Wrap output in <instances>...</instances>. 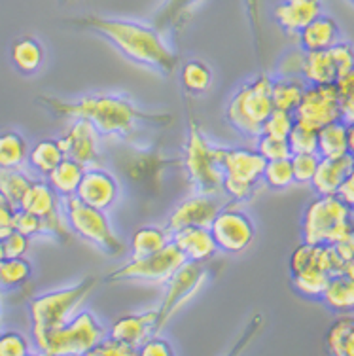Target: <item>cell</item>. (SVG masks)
<instances>
[{
	"mask_svg": "<svg viewBox=\"0 0 354 356\" xmlns=\"http://www.w3.org/2000/svg\"><path fill=\"white\" fill-rule=\"evenodd\" d=\"M298 36L303 51H322V49H330L341 40V31L334 17L321 14L301 29Z\"/></svg>",
	"mask_w": 354,
	"mask_h": 356,
	"instance_id": "22",
	"label": "cell"
},
{
	"mask_svg": "<svg viewBox=\"0 0 354 356\" xmlns=\"http://www.w3.org/2000/svg\"><path fill=\"white\" fill-rule=\"evenodd\" d=\"M157 311H146L138 315H123L110 326L108 336L116 337L133 349H138L146 339L156 334Z\"/></svg>",
	"mask_w": 354,
	"mask_h": 356,
	"instance_id": "19",
	"label": "cell"
},
{
	"mask_svg": "<svg viewBox=\"0 0 354 356\" xmlns=\"http://www.w3.org/2000/svg\"><path fill=\"white\" fill-rule=\"evenodd\" d=\"M330 55L335 63V69L339 72V78L347 74L348 70L354 67V48L345 40H339L335 46L330 48Z\"/></svg>",
	"mask_w": 354,
	"mask_h": 356,
	"instance_id": "51",
	"label": "cell"
},
{
	"mask_svg": "<svg viewBox=\"0 0 354 356\" xmlns=\"http://www.w3.org/2000/svg\"><path fill=\"white\" fill-rule=\"evenodd\" d=\"M88 167H83L82 163H78L74 159L70 158H63V161L54 171L49 172L46 177V182L51 186L59 197H70V195H76L78 192V186L82 182L83 172H86Z\"/></svg>",
	"mask_w": 354,
	"mask_h": 356,
	"instance_id": "26",
	"label": "cell"
},
{
	"mask_svg": "<svg viewBox=\"0 0 354 356\" xmlns=\"http://www.w3.org/2000/svg\"><path fill=\"white\" fill-rule=\"evenodd\" d=\"M212 69L201 59H190L180 67V86L186 95H203L212 86Z\"/></svg>",
	"mask_w": 354,
	"mask_h": 356,
	"instance_id": "33",
	"label": "cell"
},
{
	"mask_svg": "<svg viewBox=\"0 0 354 356\" xmlns=\"http://www.w3.org/2000/svg\"><path fill=\"white\" fill-rule=\"evenodd\" d=\"M321 300L334 313H354V281L343 273L332 275Z\"/></svg>",
	"mask_w": 354,
	"mask_h": 356,
	"instance_id": "27",
	"label": "cell"
},
{
	"mask_svg": "<svg viewBox=\"0 0 354 356\" xmlns=\"http://www.w3.org/2000/svg\"><path fill=\"white\" fill-rule=\"evenodd\" d=\"M343 356H354V324L353 328L348 330L347 341H345V347H343Z\"/></svg>",
	"mask_w": 354,
	"mask_h": 356,
	"instance_id": "58",
	"label": "cell"
},
{
	"mask_svg": "<svg viewBox=\"0 0 354 356\" xmlns=\"http://www.w3.org/2000/svg\"><path fill=\"white\" fill-rule=\"evenodd\" d=\"M303 57L305 51H290V54L282 55V59L279 63L280 76H301V67H303Z\"/></svg>",
	"mask_w": 354,
	"mask_h": 356,
	"instance_id": "55",
	"label": "cell"
},
{
	"mask_svg": "<svg viewBox=\"0 0 354 356\" xmlns=\"http://www.w3.org/2000/svg\"><path fill=\"white\" fill-rule=\"evenodd\" d=\"M76 197L83 201L86 205L95 207L101 211H108L116 205L118 197H120L118 178L99 165L88 167L83 172L82 182L78 186Z\"/></svg>",
	"mask_w": 354,
	"mask_h": 356,
	"instance_id": "16",
	"label": "cell"
},
{
	"mask_svg": "<svg viewBox=\"0 0 354 356\" xmlns=\"http://www.w3.org/2000/svg\"><path fill=\"white\" fill-rule=\"evenodd\" d=\"M273 78L267 74L254 76L232 95L225 106V122L248 138L262 135V125L273 112Z\"/></svg>",
	"mask_w": 354,
	"mask_h": 356,
	"instance_id": "4",
	"label": "cell"
},
{
	"mask_svg": "<svg viewBox=\"0 0 354 356\" xmlns=\"http://www.w3.org/2000/svg\"><path fill=\"white\" fill-rule=\"evenodd\" d=\"M4 258V248H2V241H0V260Z\"/></svg>",
	"mask_w": 354,
	"mask_h": 356,
	"instance_id": "61",
	"label": "cell"
},
{
	"mask_svg": "<svg viewBox=\"0 0 354 356\" xmlns=\"http://www.w3.org/2000/svg\"><path fill=\"white\" fill-rule=\"evenodd\" d=\"M136 355V349L125 345L123 341L116 339V337L104 336L101 341L97 343L93 349L89 350L88 356H131Z\"/></svg>",
	"mask_w": 354,
	"mask_h": 356,
	"instance_id": "48",
	"label": "cell"
},
{
	"mask_svg": "<svg viewBox=\"0 0 354 356\" xmlns=\"http://www.w3.org/2000/svg\"><path fill=\"white\" fill-rule=\"evenodd\" d=\"M335 248V252L339 254V258L343 261H348L354 258V235L347 237V239L339 241V243H335L332 245Z\"/></svg>",
	"mask_w": 354,
	"mask_h": 356,
	"instance_id": "57",
	"label": "cell"
},
{
	"mask_svg": "<svg viewBox=\"0 0 354 356\" xmlns=\"http://www.w3.org/2000/svg\"><path fill=\"white\" fill-rule=\"evenodd\" d=\"M136 355L140 356H170L175 355V350L170 347V343L163 337H157L156 334L150 336L146 341L136 349Z\"/></svg>",
	"mask_w": 354,
	"mask_h": 356,
	"instance_id": "53",
	"label": "cell"
},
{
	"mask_svg": "<svg viewBox=\"0 0 354 356\" xmlns=\"http://www.w3.org/2000/svg\"><path fill=\"white\" fill-rule=\"evenodd\" d=\"M256 186L258 184H250V182H245V180H237V178L224 177L222 193H225L227 197L233 199L235 203H243V201L252 199V195L256 193Z\"/></svg>",
	"mask_w": 354,
	"mask_h": 356,
	"instance_id": "49",
	"label": "cell"
},
{
	"mask_svg": "<svg viewBox=\"0 0 354 356\" xmlns=\"http://www.w3.org/2000/svg\"><path fill=\"white\" fill-rule=\"evenodd\" d=\"M354 316L351 313H345V315H339L332 322V326L328 328L326 334V349L330 355L343 356V347H345V341H347L348 330L353 328Z\"/></svg>",
	"mask_w": 354,
	"mask_h": 356,
	"instance_id": "40",
	"label": "cell"
},
{
	"mask_svg": "<svg viewBox=\"0 0 354 356\" xmlns=\"http://www.w3.org/2000/svg\"><path fill=\"white\" fill-rule=\"evenodd\" d=\"M29 243H31V237L14 229L8 237L2 239L4 258H23L29 250Z\"/></svg>",
	"mask_w": 354,
	"mask_h": 356,
	"instance_id": "52",
	"label": "cell"
},
{
	"mask_svg": "<svg viewBox=\"0 0 354 356\" xmlns=\"http://www.w3.org/2000/svg\"><path fill=\"white\" fill-rule=\"evenodd\" d=\"M10 59L21 74H36L44 63V48L34 36H21L10 48Z\"/></svg>",
	"mask_w": 354,
	"mask_h": 356,
	"instance_id": "25",
	"label": "cell"
},
{
	"mask_svg": "<svg viewBox=\"0 0 354 356\" xmlns=\"http://www.w3.org/2000/svg\"><path fill=\"white\" fill-rule=\"evenodd\" d=\"M104 336H108V332L93 313L78 311L65 326L44 337L36 349L49 356L88 355Z\"/></svg>",
	"mask_w": 354,
	"mask_h": 356,
	"instance_id": "9",
	"label": "cell"
},
{
	"mask_svg": "<svg viewBox=\"0 0 354 356\" xmlns=\"http://www.w3.org/2000/svg\"><path fill=\"white\" fill-rule=\"evenodd\" d=\"M42 235H54L55 239L65 241V243L70 241V237L74 233L68 226L67 216L63 213V209H57L55 213H51L46 218H42Z\"/></svg>",
	"mask_w": 354,
	"mask_h": 356,
	"instance_id": "46",
	"label": "cell"
},
{
	"mask_svg": "<svg viewBox=\"0 0 354 356\" xmlns=\"http://www.w3.org/2000/svg\"><path fill=\"white\" fill-rule=\"evenodd\" d=\"M31 353L27 337L19 332H0V356H25Z\"/></svg>",
	"mask_w": 354,
	"mask_h": 356,
	"instance_id": "47",
	"label": "cell"
},
{
	"mask_svg": "<svg viewBox=\"0 0 354 356\" xmlns=\"http://www.w3.org/2000/svg\"><path fill=\"white\" fill-rule=\"evenodd\" d=\"M322 14V0H280L273 10V17L284 33L298 35Z\"/></svg>",
	"mask_w": 354,
	"mask_h": 356,
	"instance_id": "18",
	"label": "cell"
},
{
	"mask_svg": "<svg viewBox=\"0 0 354 356\" xmlns=\"http://www.w3.org/2000/svg\"><path fill=\"white\" fill-rule=\"evenodd\" d=\"M287 140L292 154H316V131L314 129L296 124Z\"/></svg>",
	"mask_w": 354,
	"mask_h": 356,
	"instance_id": "43",
	"label": "cell"
},
{
	"mask_svg": "<svg viewBox=\"0 0 354 356\" xmlns=\"http://www.w3.org/2000/svg\"><path fill=\"white\" fill-rule=\"evenodd\" d=\"M290 161H292L293 180L298 184H311L321 156L319 154H292Z\"/></svg>",
	"mask_w": 354,
	"mask_h": 356,
	"instance_id": "42",
	"label": "cell"
},
{
	"mask_svg": "<svg viewBox=\"0 0 354 356\" xmlns=\"http://www.w3.org/2000/svg\"><path fill=\"white\" fill-rule=\"evenodd\" d=\"M256 150L262 154V158L266 159V161H273V159H287L292 156L287 138L267 137V135H259L258 143H256Z\"/></svg>",
	"mask_w": 354,
	"mask_h": 356,
	"instance_id": "44",
	"label": "cell"
},
{
	"mask_svg": "<svg viewBox=\"0 0 354 356\" xmlns=\"http://www.w3.org/2000/svg\"><path fill=\"white\" fill-rule=\"evenodd\" d=\"M296 124L319 131L324 125L341 120L335 83L307 86L298 108L293 110Z\"/></svg>",
	"mask_w": 354,
	"mask_h": 356,
	"instance_id": "13",
	"label": "cell"
},
{
	"mask_svg": "<svg viewBox=\"0 0 354 356\" xmlns=\"http://www.w3.org/2000/svg\"><path fill=\"white\" fill-rule=\"evenodd\" d=\"M170 243V233L165 227L144 226L138 227L131 237V258H144L159 252Z\"/></svg>",
	"mask_w": 354,
	"mask_h": 356,
	"instance_id": "32",
	"label": "cell"
},
{
	"mask_svg": "<svg viewBox=\"0 0 354 356\" xmlns=\"http://www.w3.org/2000/svg\"><path fill=\"white\" fill-rule=\"evenodd\" d=\"M114 165L129 186L144 195H154L161 190L163 172L169 167H182V159L165 156L156 148L123 144L114 154Z\"/></svg>",
	"mask_w": 354,
	"mask_h": 356,
	"instance_id": "7",
	"label": "cell"
},
{
	"mask_svg": "<svg viewBox=\"0 0 354 356\" xmlns=\"http://www.w3.org/2000/svg\"><path fill=\"white\" fill-rule=\"evenodd\" d=\"M14 229L33 239L36 235H42V218L17 207L14 214Z\"/></svg>",
	"mask_w": 354,
	"mask_h": 356,
	"instance_id": "50",
	"label": "cell"
},
{
	"mask_svg": "<svg viewBox=\"0 0 354 356\" xmlns=\"http://www.w3.org/2000/svg\"><path fill=\"white\" fill-rule=\"evenodd\" d=\"M186 261L184 252L172 243L161 248L159 252L144 256V258H131L127 264L118 267L108 275H104L102 282H150V284H165L175 275L178 267Z\"/></svg>",
	"mask_w": 354,
	"mask_h": 356,
	"instance_id": "10",
	"label": "cell"
},
{
	"mask_svg": "<svg viewBox=\"0 0 354 356\" xmlns=\"http://www.w3.org/2000/svg\"><path fill=\"white\" fill-rule=\"evenodd\" d=\"M61 209L76 237H80L82 241L93 245L108 256H114V258L127 252V245L116 235L108 216H106V211L86 205L76 195L63 197Z\"/></svg>",
	"mask_w": 354,
	"mask_h": 356,
	"instance_id": "8",
	"label": "cell"
},
{
	"mask_svg": "<svg viewBox=\"0 0 354 356\" xmlns=\"http://www.w3.org/2000/svg\"><path fill=\"white\" fill-rule=\"evenodd\" d=\"M353 165L354 158L351 154H345L339 158H321L313 180H311V186L316 195H335Z\"/></svg>",
	"mask_w": 354,
	"mask_h": 356,
	"instance_id": "21",
	"label": "cell"
},
{
	"mask_svg": "<svg viewBox=\"0 0 354 356\" xmlns=\"http://www.w3.org/2000/svg\"><path fill=\"white\" fill-rule=\"evenodd\" d=\"M63 158H65V152L59 144V138H44L29 148L27 163L31 165L34 172L46 178L57 165L61 163Z\"/></svg>",
	"mask_w": 354,
	"mask_h": 356,
	"instance_id": "28",
	"label": "cell"
},
{
	"mask_svg": "<svg viewBox=\"0 0 354 356\" xmlns=\"http://www.w3.org/2000/svg\"><path fill=\"white\" fill-rule=\"evenodd\" d=\"M207 277H209L207 264L186 260L182 266L178 267L175 275L165 282L167 290H165L159 307L156 309V334L169 324L170 318L177 315L186 303L191 302V298L198 294L204 284Z\"/></svg>",
	"mask_w": 354,
	"mask_h": 356,
	"instance_id": "11",
	"label": "cell"
},
{
	"mask_svg": "<svg viewBox=\"0 0 354 356\" xmlns=\"http://www.w3.org/2000/svg\"><path fill=\"white\" fill-rule=\"evenodd\" d=\"M305 88L307 83L301 76H280L277 80H273V106L279 110H287V112H293L300 104Z\"/></svg>",
	"mask_w": 354,
	"mask_h": 356,
	"instance_id": "31",
	"label": "cell"
},
{
	"mask_svg": "<svg viewBox=\"0 0 354 356\" xmlns=\"http://www.w3.org/2000/svg\"><path fill=\"white\" fill-rule=\"evenodd\" d=\"M343 275H347L351 281H354V258H353V260L345 261V267H343Z\"/></svg>",
	"mask_w": 354,
	"mask_h": 356,
	"instance_id": "60",
	"label": "cell"
},
{
	"mask_svg": "<svg viewBox=\"0 0 354 356\" xmlns=\"http://www.w3.org/2000/svg\"><path fill=\"white\" fill-rule=\"evenodd\" d=\"M34 178L19 169H0V192L4 193L15 207H19L21 199L27 193Z\"/></svg>",
	"mask_w": 354,
	"mask_h": 356,
	"instance_id": "37",
	"label": "cell"
},
{
	"mask_svg": "<svg viewBox=\"0 0 354 356\" xmlns=\"http://www.w3.org/2000/svg\"><path fill=\"white\" fill-rule=\"evenodd\" d=\"M337 197L345 203V205H348L351 209H354V165L351 167V171H348L347 178L343 180V184L339 186V190H337V193H335Z\"/></svg>",
	"mask_w": 354,
	"mask_h": 356,
	"instance_id": "56",
	"label": "cell"
},
{
	"mask_svg": "<svg viewBox=\"0 0 354 356\" xmlns=\"http://www.w3.org/2000/svg\"><path fill=\"white\" fill-rule=\"evenodd\" d=\"M266 159L256 148H227L222 150V169L224 177L245 180L250 184H259L266 169Z\"/></svg>",
	"mask_w": 354,
	"mask_h": 356,
	"instance_id": "17",
	"label": "cell"
},
{
	"mask_svg": "<svg viewBox=\"0 0 354 356\" xmlns=\"http://www.w3.org/2000/svg\"><path fill=\"white\" fill-rule=\"evenodd\" d=\"M101 138L88 120L76 118L59 137V144L65 152V158L74 159L83 167H95L102 159Z\"/></svg>",
	"mask_w": 354,
	"mask_h": 356,
	"instance_id": "14",
	"label": "cell"
},
{
	"mask_svg": "<svg viewBox=\"0 0 354 356\" xmlns=\"http://www.w3.org/2000/svg\"><path fill=\"white\" fill-rule=\"evenodd\" d=\"M341 122L354 124V67L335 82Z\"/></svg>",
	"mask_w": 354,
	"mask_h": 356,
	"instance_id": "39",
	"label": "cell"
},
{
	"mask_svg": "<svg viewBox=\"0 0 354 356\" xmlns=\"http://www.w3.org/2000/svg\"><path fill=\"white\" fill-rule=\"evenodd\" d=\"M347 143L348 154L354 158V124H347Z\"/></svg>",
	"mask_w": 354,
	"mask_h": 356,
	"instance_id": "59",
	"label": "cell"
},
{
	"mask_svg": "<svg viewBox=\"0 0 354 356\" xmlns=\"http://www.w3.org/2000/svg\"><path fill=\"white\" fill-rule=\"evenodd\" d=\"M203 0H163V4L159 6V10L152 19V25L159 31H170V29L182 27L186 19L190 17L191 10L201 4Z\"/></svg>",
	"mask_w": 354,
	"mask_h": 356,
	"instance_id": "30",
	"label": "cell"
},
{
	"mask_svg": "<svg viewBox=\"0 0 354 356\" xmlns=\"http://www.w3.org/2000/svg\"><path fill=\"white\" fill-rule=\"evenodd\" d=\"M332 275L326 273L321 267H307L300 273L292 275V286L293 290L298 292L303 298H309V300H321L324 290L328 286V281H330Z\"/></svg>",
	"mask_w": 354,
	"mask_h": 356,
	"instance_id": "35",
	"label": "cell"
},
{
	"mask_svg": "<svg viewBox=\"0 0 354 356\" xmlns=\"http://www.w3.org/2000/svg\"><path fill=\"white\" fill-rule=\"evenodd\" d=\"M211 233L218 252L241 254L252 245L256 227L248 214H245L237 207H222L216 218L212 220Z\"/></svg>",
	"mask_w": 354,
	"mask_h": 356,
	"instance_id": "12",
	"label": "cell"
},
{
	"mask_svg": "<svg viewBox=\"0 0 354 356\" xmlns=\"http://www.w3.org/2000/svg\"><path fill=\"white\" fill-rule=\"evenodd\" d=\"M262 182L271 188V190H287L296 182L293 180L292 161L290 158L287 159H273L267 161L266 169H264V177Z\"/></svg>",
	"mask_w": 354,
	"mask_h": 356,
	"instance_id": "38",
	"label": "cell"
},
{
	"mask_svg": "<svg viewBox=\"0 0 354 356\" xmlns=\"http://www.w3.org/2000/svg\"><path fill=\"white\" fill-rule=\"evenodd\" d=\"M293 125H296L293 112L273 108V112L267 116L264 125H262V135L277 138H288L290 131L293 129Z\"/></svg>",
	"mask_w": 354,
	"mask_h": 356,
	"instance_id": "41",
	"label": "cell"
},
{
	"mask_svg": "<svg viewBox=\"0 0 354 356\" xmlns=\"http://www.w3.org/2000/svg\"><path fill=\"white\" fill-rule=\"evenodd\" d=\"M17 207L0 192V241L14 232V214Z\"/></svg>",
	"mask_w": 354,
	"mask_h": 356,
	"instance_id": "54",
	"label": "cell"
},
{
	"mask_svg": "<svg viewBox=\"0 0 354 356\" xmlns=\"http://www.w3.org/2000/svg\"><path fill=\"white\" fill-rule=\"evenodd\" d=\"M301 235L311 245H335L347 239L354 235L353 209L337 195H316L303 213Z\"/></svg>",
	"mask_w": 354,
	"mask_h": 356,
	"instance_id": "6",
	"label": "cell"
},
{
	"mask_svg": "<svg viewBox=\"0 0 354 356\" xmlns=\"http://www.w3.org/2000/svg\"><path fill=\"white\" fill-rule=\"evenodd\" d=\"M222 150L224 146H214L209 143L198 122L190 118L182 167L195 192L222 195V184H224Z\"/></svg>",
	"mask_w": 354,
	"mask_h": 356,
	"instance_id": "5",
	"label": "cell"
},
{
	"mask_svg": "<svg viewBox=\"0 0 354 356\" xmlns=\"http://www.w3.org/2000/svg\"><path fill=\"white\" fill-rule=\"evenodd\" d=\"M29 146L17 131L0 133V169H19L27 163Z\"/></svg>",
	"mask_w": 354,
	"mask_h": 356,
	"instance_id": "34",
	"label": "cell"
},
{
	"mask_svg": "<svg viewBox=\"0 0 354 356\" xmlns=\"http://www.w3.org/2000/svg\"><path fill=\"white\" fill-rule=\"evenodd\" d=\"M316 154L321 158H339L348 154L347 124L335 120L316 131Z\"/></svg>",
	"mask_w": 354,
	"mask_h": 356,
	"instance_id": "29",
	"label": "cell"
},
{
	"mask_svg": "<svg viewBox=\"0 0 354 356\" xmlns=\"http://www.w3.org/2000/svg\"><path fill=\"white\" fill-rule=\"evenodd\" d=\"M0 315H2V309H0Z\"/></svg>",
	"mask_w": 354,
	"mask_h": 356,
	"instance_id": "62",
	"label": "cell"
},
{
	"mask_svg": "<svg viewBox=\"0 0 354 356\" xmlns=\"http://www.w3.org/2000/svg\"><path fill=\"white\" fill-rule=\"evenodd\" d=\"M319 248L321 245H311V243H301L300 247L293 248L290 256V273H300L307 267H319Z\"/></svg>",
	"mask_w": 354,
	"mask_h": 356,
	"instance_id": "45",
	"label": "cell"
},
{
	"mask_svg": "<svg viewBox=\"0 0 354 356\" xmlns=\"http://www.w3.org/2000/svg\"><path fill=\"white\" fill-rule=\"evenodd\" d=\"M67 23L104 36L127 59L143 67H150L165 76L175 74L178 69V54L165 40L163 33H159L154 25L95 14L72 17Z\"/></svg>",
	"mask_w": 354,
	"mask_h": 356,
	"instance_id": "2",
	"label": "cell"
},
{
	"mask_svg": "<svg viewBox=\"0 0 354 356\" xmlns=\"http://www.w3.org/2000/svg\"><path fill=\"white\" fill-rule=\"evenodd\" d=\"M31 277H33V266L25 256L0 260V290H15L27 284Z\"/></svg>",
	"mask_w": 354,
	"mask_h": 356,
	"instance_id": "36",
	"label": "cell"
},
{
	"mask_svg": "<svg viewBox=\"0 0 354 356\" xmlns=\"http://www.w3.org/2000/svg\"><path fill=\"white\" fill-rule=\"evenodd\" d=\"M301 78L307 86H324V83H335L339 80V72L335 69V63L330 55V49L322 51H305L303 67H301Z\"/></svg>",
	"mask_w": 354,
	"mask_h": 356,
	"instance_id": "23",
	"label": "cell"
},
{
	"mask_svg": "<svg viewBox=\"0 0 354 356\" xmlns=\"http://www.w3.org/2000/svg\"><path fill=\"white\" fill-rule=\"evenodd\" d=\"M19 209L36 214L38 218H46L57 209H61V197L51 190L46 180H33V184L23 195Z\"/></svg>",
	"mask_w": 354,
	"mask_h": 356,
	"instance_id": "24",
	"label": "cell"
},
{
	"mask_svg": "<svg viewBox=\"0 0 354 356\" xmlns=\"http://www.w3.org/2000/svg\"><path fill=\"white\" fill-rule=\"evenodd\" d=\"M170 239L184 252L186 260L190 261L207 264L218 254V247L209 227H184L172 233Z\"/></svg>",
	"mask_w": 354,
	"mask_h": 356,
	"instance_id": "20",
	"label": "cell"
},
{
	"mask_svg": "<svg viewBox=\"0 0 354 356\" xmlns=\"http://www.w3.org/2000/svg\"><path fill=\"white\" fill-rule=\"evenodd\" d=\"M222 209L220 195L195 192L191 197L184 199L182 203L175 207V211L167 218L165 229L172 235L184 227H211L212 220Z\"/></svg>",
	"mask_w": 354,
	"mask_h": 356,
	"instance_id": "15",
	"label": "cell"
},
{
	"mask_svg": "<svg viewBox=\"0 0 354 356\" xmlns=\"http://www.w3.org/2000/svg\"><path fill=\"white\" fill-rule=\"evenodd\" d=\"M97 284H99L97 277H86L74 286L51 290L34 298L29 305L34 345H38L51 332L65 326L80 311L82 303L91 296Z\"/></svg>",
	"mask_w": 354,
	"mask_h": 356,
	"instance_id": "3",
	"label": "cell"
},
{
	"mask_svg": "<svg viewBox=\"0 0 354 356\" xmlns=\"http://www.w3.org/2000/svg\"><path fill=\"white\" fill-rule=\"evenodd\" d=\"M38 103L57 118H82L93 125L102 138H127L140 124L169 127L172 116L167 112L138 108L129 99L118 95H88L78 101H63L49 95L38 97Z\"/></svg>",
	"mask_w": 354,
	"mask_h": 356,
	"instance_id": "1",
	"label": "cell"
}]
</instances>
